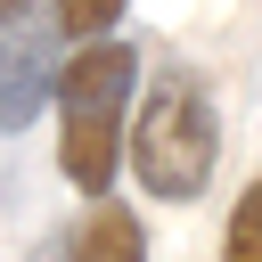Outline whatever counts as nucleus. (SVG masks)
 <instances>
[{"mask_svg": "<svg viewBox=\"0 0 262 262\" xmlns=\"http://www.w3.org/2000/svg\"><path fill=\"white\" fill-rule=\"evenodd\" d=\"M221 262H262V172L237 188V205L221 221Z\"/></svg>", "mask_w": 262, "mask_h": 262, "instance_id": "39448f33", "label": "nucleus"}, {"mask_svg": "<svg viewBox=\"0 0 262 262\" xmlns=\"http://www.w3.org/2000/svg\"><path fill=\"white\" fill-rule=\"evenodd\" d=\"M66 262H147V229H139V213L115 205V196H90L82 229L66 237Z\"/></svg>", "mask_w": 262, "mask_h": 262, "instance_id": "20e7f679", "label": "nucleus"}, {"mask_svg": "<svg viewBox=\"0 0 262 262\" xmlns=\"http://www.w3.org/2000/svg\"><path fill=\"white\" fill-rule=\"evenodd\" d=\"M123 8H131V0H49V25H57L66 41H106V33L123 25Z\"/></svg>", "mask_w": 262, "mask_h": 262, "instance_id": "423d86ee", "label": "nucleus"}, {"mask_svg": "<svg viewBox=\"0 0 262 262\" xmlns=\"http://www.w3.org/2000/svg\"><path fill=\"white\" fill-rule=\"evenodd\" d=\"M49 57H57V25H33V16L0 25V131H25L41 98L57 90Z\"/></svg>", "mask_w": 262, "mask_h": 262, "instance_id": "7ed1b4c3", "label": "nucleus"}, {"mask_svg": "<svg viewBox=\"0 0 262 262\" xmlns=\"http://www.w3.org/2000/svg\"><path fill=\"white\" fill-rule=\"evenodd\" d=\"M131 106H139V49L115 33L74 41V57L57 66V172L82 196H115Z\"/></svg>", "mask_w": 262, "mask_h": 262, "instance_id": "f257e3e1", "label": "nucleus"}, {"mask_svg": "<svg viewBox=\"0 0 262 262\" xmlns=\"http://www.w3.org/2000/svg\"><path fill=\"white\" fill-rule=\"evenodd\" d=\"M123 156H131V180H139L147 196H164V205H188V196L213 188V164H221V106H213V90H205L196 66H164V74L139 90Z\"/></svg>", "mask_w": 262, "mask_h": 262, "instance_id": "f03ea898", "label": "nucleus"}, {"mask_svg": "<svg viewBox=\"0 0 262 262\" xmlns=\"http://www.w3.org/2000/svg\"><path fill=\"white\" fill-rule=\"evenodd\" d=\"M33 262H66V246H57V237H49V246H41V254H33Z\"/></svg>", "mask_w": 262, "mask_h": 262, "instance_id": "0eeeda50", "label": "nucleus"}, {"mask_svg": "<svg viewBox=\"0 0 262 262\" xmlns=\"http://www.w3.org/2000/svg\"><path fill=\"white\" fill-rule=\"evenodd\" d=\"M16 16H25V0H0V25H16Z\"/></svg>", "mask_w": 262, "mask_h": 262, "instance_id": "6e6552de", "label": "nucleus"}]
</instances>
